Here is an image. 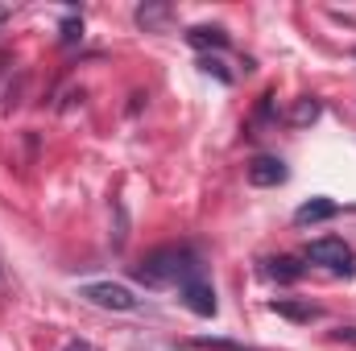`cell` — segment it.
Segmentation results:
<instances>
[{
  "mask_svg": "<svg viewBox=\"0 0 356 351\" xmlns=\"http://www.w3.org/2000/svg\"><path fill=\"white\" fill-rule=\"evenodd\" d=\"M203 273L199 252L186 248V244H166V248H154L141 264H133V277L145 285V289H162V285H182L186 277Z\"/></svg>",
  "mask_w": 356,
  "mask_h": 351,
  "instance_id": "6da1fadb",
  "label": "cell"
},
{
  "mask_svg": "<svg viewBox=\"0 0 356 351\" xmlns=\"http://www.w3.org/2000/svg\"><path fill=\"white\" fill-rule=\"evenodd\" d=\"M340 215V203H332V198H307L298 211H294V223L298 228H311V223H327V219H336Z\"/></svg>",
  "mask_w": 356,
  "mask_h": 351,
  "instance_id": "8992f818",
  "label": "cell"
},
{
  "mask_svg": "<svg viewBox=\"0 0 356 351\" xmlns=\"http://www.w3.org/2000/svg\"><path fill=\"white\" fill-rule=\"evenodd\" d=\"M286 162L282 157H273V153H261V157H253L249 162V182L253 186H282L286 182Z\"/></svg>",
  "mask_w": 356,
  "mask_h": 351,
  "instance_id": "5b68a950",
  "label": "cell"
},
{
  "mask_svg": "<svg viewBox=\"0 0 356 351\" xmlns=\"http://www.w3.org/2000/svg\"><path fill=\"white\" fill-rule=\"evenodd\" d=\"M307 261L319 264V268H327V273H344V277H353V273H356L353 248H348L340 236H323V240H311V244H307Z\"/></svg>",
  "mask_w": 356,
  "mask_h": 351,
  "instance_id": "3957f363",
  "label": "cell"
},
{
  "mask_svg": "<svg viewBox=\"0 0 356 351\" xmlns=\"http://www.w3.org/2000/svg\"><path fill=\"white\" fill-rule=\"evenodd\" d=\"M199 71H203V75H216L220 83H232V71H224V62H220V58H203V62H199Z\"/></svg>",
  "mask_w": 356,
  "mask_h": 351,
  "instance_id": "4fadbf2b",
  "label": "cell"
},
{
  "mask_svg": "<svg viewBox=\"0 0 356 351\" xmlns=\"http://www.w3.org/2000/svg\"><path fill=\"white\" fill-rule=\"evenodd\" d=\"M8 17H13V8H8V4H0V25H4Z\"/></svg>",
  "mask_w": 356,
  "mask_h": 351,
  "instance_id": "e0dca14e",
  "label": "cell"
},
{
  "mask_svg": "<svg viewBox=\"0 0 356 351\" xmlns=\"http://www.w3.org/2000/svg\"><path fill=\"white\" fill-rule=\"evenodd\" d=\"M79 37H83V21H79V17L71 12V17H67V21L58 25V42H63V46H75Z\"/></svg>",
  "mask_w": 356,
  "mask_h": 351,
  "instance_id": "7c38bea8",
  "label": "cell"
},
{
  "mask_svg": "<svg viewBox=\"0 0 356 351\" xmlns=\"http://www.w3.org/2000/svg\"><path fill=\"white\" fill-rule=\"evenodd\" d=\"M269 277L273 281H298L302 277V264L294 261V257H273L269 261Z\"/></svg>",
  "mask_w": 356,
  "mask_h": 351,
  "instance_id": "8fae6325",
  "label": "cell"
},
{
  "mask_svg": "<svg viewBox=\"0 0 356 351\" xmlns=\"http://www.w3.org/2000/svg\"><path fill=\"white\" fill-rule=\"evenodd\" d=\"M13 281H8V264H4V252H0V298H8Z\"/></svg>",
  "mask_w": 356,
  "mask_h": 351,
  "instance_id": "5bb4252c",
  "label": "cell"
},
{
  "mask_svg": "<svg viewBox=\"0 0 356 351\" xmlns=\"http://www.w3.org/2000/svg\"><path fill=\"white\" fill-rule=\"evenodd\" d=\"M336 339H348V343H356V331H353V327H340V331H336Z\"/></svg>",
  "mask_w": 356,
  "mask_h": 351,
  "instance_id": "2e32d148",
  "label": "cell"
},
{
  "mask_svg": "<svg viewBox=\"0 0 356 351\" xmlns=\"http://www.w3.org/2000/svg\"><path fill=\"white\" fill-rule=\"evenodd\" d=\"M166 21H170V4H141V8H137V25H141L145 33L166 29Z\"/></svg>",
  "mask_w": 356,
  "mask_h": 351,
  "instance_id": "9c48e42d",
  "label": "cell"
},
{
  "mask_svg": "<svg viewBox=\"0 0 356 351\" xmlns=\"http://www.w3.org/2000/svg\"><path fill=\"white\" fill-rule=\"evenodd\" d=\"M178 298H182V306H186L191 314H199V318H211V314H216V289L203 281V273L186 277V281L178 285Z\"/></svg>",
  "mask_w": 356,
  "mask_h": 351,
  "instance_id": "277c9868",
  "label": "cell"
},
{
  "mask_svg": "<svg viewBox=\"0 0 356 351\" xmlns=\"http://www.w3.org/2000/svg\"><path fill=\"white\" fill-rule=\"evenodd\" d=\"M269 310L282 314V318H290V323H311V318H319V306H311V302H294V298H273Z\"/></svg>",
  "mask_w": 356,
  "mask_h": 351,
  "instance_id": "ba28073f",
  "label": "cell"
},
{
  "mask_svg": "<svg viewBox=\"0 0 356 351\" xmlns=\"http://www.w3.org/2000/svg\"><path fill=\"white\" fill-rule=\"evenodd\" d=\"M79 298H83L88 306L112 310V314H133V310H141V298H137L129 285H120V281H88V285H79Z\"/></svg>",
  "mask_w": 356,
  "mask_h": 351,
  "instance_id": "7a4b0ae2",
  "label": "cell"
},
{
  "mask_svg": "<svg viewBox=\"0 0 356 351\" xmlns=\"http://www.w3.org/2000/svg\"><path fill=\"white\" fill-rule=\"evenodd\" d=\"M319 112H323V103H319L315 95H307V99H298V103H294L290 124H298V128H302V124H315V120H319Z\"/></svg>",
  "mask_w": 356,
  "mask_h": 351,
  "instance_id": "30bf717a",
  "label": "cell"
},
{
  "mask_svg": "<svg viewBox=\"0 0 356 351\" xmlns=\"http://www.w3.org/2000/svg\"><path fill=\"white\" fill-rule=\"evenodd\" d=\"M63 351H95L88 343V339H67V343H63Z\"/></svg>",
  "mask_w": 356,
  "mask_h": 351,
  "instance_id": "9a60e30c",
  "label": "cell"
},
{
  "mask_svg": "<svg viewBox=\"0 0 356 351\" xmlns=\"http://www.w3.org/2000/svg\"><path fill=\"white\" fill-rule=\"evenodd\" d=\"M186 42H191L195 50H224V46H228V33H224L220 25H191V29H186Z\"/></svg>",
  "mask_w": 356,
  "mask_h": 351,
  "instance_id": "52a82bcc",
  "label": "cell"
},
{
  "mask_svg": "<svg viewBox=\"0 0 356 351\" xmlns=\"http://www.w3.org/2000/svg\"><path fill=\"white\" fill-rule=\"evenodd\" d=\"M353 58H356V50H353Z\"/></svg>",
  "mask_w": 356,
  "mask_h": 351,
  "instance_id": "ac0fdd59",
  "label": "cell"
}]
</instances>
